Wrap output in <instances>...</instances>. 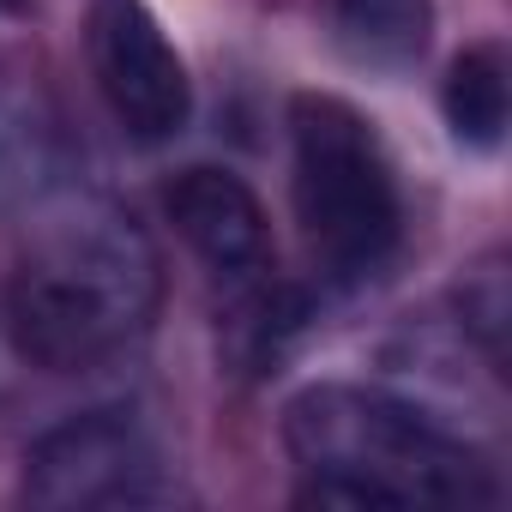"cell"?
<instances>
[{"label": "cell", "mask_w": 512, "mask_h": 512, "mask_svg": "<svg viewBox=\"0 0 512 512\" xmlns=\"http://www.w3.org/2000/svg\"><path fill=\"white\" fill-rule=\"evenodd\" d=\"M290 199L332 284H368L404 241L398 169L374 121L332 91H302L290 103Z\"/></svg>", "instance_id": "cell-3"}, {"label": "cell", "mask_w": 512, "mask_h": 512, "mask_svg": "<svg viewBox=\"0 0 512 512\" xmlns=\"http://www.w3.org/2000/svg\"><path fill=\"white\" fill-rule=\"evenodd\" d=\"M163 308V260L121 205L49 211L7 278V332L31 368L91 374L127 356Z\"/></svg>", "instance_id": "cell-1"}, {"label": "cell", "mask_w": 512, "mask_h": 512, "mask_svg": "<svg viewBox=\"0 0 512 512\" xmlns=\"http://www.w3.org/2000/svg\"><path fill=\"white\" fill-rule=\"evenodd\" d=\"M284 452L302 506H488V458L428 410L380 386H308L284 410Z\"/></svg>", "instance_id": "cell-2"}, {"label": "cell", "mask_w": 512, "mask_h": 512, "mask_svg": "<svg viewBox=\"0 0 512 512\" xmlns=\"http://www.w3.org/2000/svg\"><path fill=\"white\" fill-rule=\"evenodd\" d=\"M25 500L49 506V512L157 506V500H169L163 452H157L151 428L121 404L67 416L25 452Z\"/></svg>", "instance_id": "cell-4"}, {"label": "cell", "mask_w": 512, "mask_h": 512, "mask_svg": "<svg viewBox=\"0 0 512 512\" xmlns=\"http://www.w3.org/2000/svg\"><path fill=\"white\" fill-rule=\"evenodd\" d=\"M440 109H446V127H452L458 145H470V151H500V139H506V115H512L506 55H500L494 43L464 49V55L446 67Z\"/></svg>", "instance_id": "cell-9"}, {"label": "cell", "mask_w": 512, "mask_h": 512, "mask_svg": "<svg viewBox=\"0 0 512 512\" xmlns=\"http://www.w3.org/2000/svg\"><path fill=\"white\" fill-rule=\"evenodd\" d=\"M85 43H91V73L103 103L133 139L163 145L193 121L187 61L175 55L151 0H91Z\"/></svg>", "instance_id": "cell-5"}, {"label": "cell", "mask_w": 512, "mask_h": 512, "mask_svg": "<svg viewBox=\"0 0 512 512\" xmlns=\"http://www.w3.org/2000/svg\"><path fill=\"white\" fill-rule=\"evenodd\" d=\"M61 157L67 145H61L49 103L13 73H0V217L49 199L61 181Z\"/></svg>", "instance_id": "cell-7"}, {"label": "cell", "mask_w": 512, "mask_h": 512, "mask_svg": "<svg viewBox=\"0 0 512 512\" xmlns=\"http://www.w3.org/2000/svg\"><path fill=\"white\" fill-rule=\"evenodd\" d=\"M332 37L362 67H410L428 49L434 0H326Z\"/></svg>", "instance_id": "cell-8"}, {"label": "cell", "mask_w": 512, "mask_h": 512, "mask_svg": "<svg viewBox=\"0 0 512 512\" xmlns=\"http://www.w3.org/2000/svg\"><path fill=\"white\" fill-rule=\"evenodd\" d=\"M163 211H169L175 235L199 253L223 284L247 290V284L266 278V266H272V229H266V205L253 199V187L241 175L193 163V169H181L163 187Z\"/></svg>", "instance_id": "cell-6"}, {"label": "cell", "mask_w": 512, "mask_h": 512, "mask_svg": "<svg viewBox=\"0 0 512 512\" xmlns=\"http://www.w3.org/2000/svg\"><path fill=\"white\" fill-rule=\"evenodd\" d=\"M458 314H464V332H470V338L482 344V356L494 362V374H506V314H512V302H506V272H500V260H482V266L464 278Z\"/></svg>", "instance_id": "cell-10"}]
</instances>
